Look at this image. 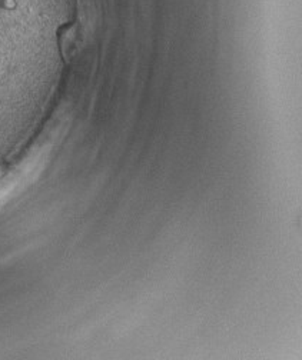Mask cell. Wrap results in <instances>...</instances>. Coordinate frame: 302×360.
Here are the masks:
<instances>
[{"instance_id": "cell-1", "label": "cell", "mask_w": 302, "mask_h": 360, "mask_svg": "<svg viewBox=\"0 0 302 360\" xmlns=\"http://www.w3.org/2000/svg\"><path fill=\"white\" fill-rule=\"evenodd\" d=\"M45 12L43 0H0V41L27 37Z\"/></svg>"}]
</instances>
